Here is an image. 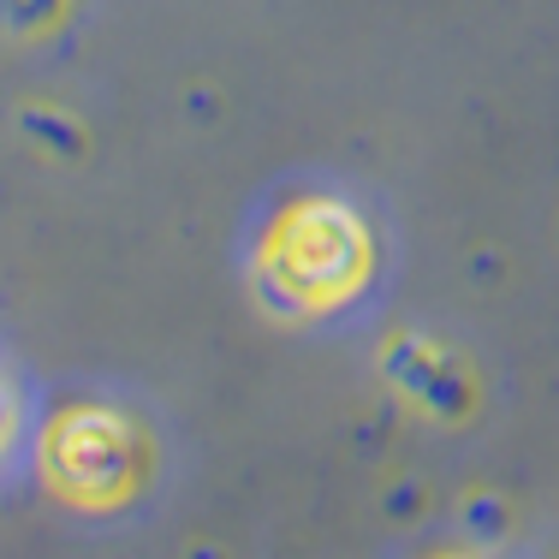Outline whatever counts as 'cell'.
<instances>
[{
  "label": "cell",
  "mask_w": 559,
  "mask_h": 559,
  "mask_svg": "<svg viewBox=\"0 0 559 559\" xmlns=\"http://www.w3.org/2000/svg\"><path fill=\"white\" fill-rule=\"evenodd\" d=\"M12 435H19V405H12L7 381H0V459L12 452Z\"/></svg>",
  "instance_id": "cell-3"
},
{
  "label": "cell",
  "mask_w": 559,
  "mask_h": 559,
  "mask_svg": "<svg viewBox=\"0 0 559 559\" xmlns=\"http://www.w3.org/2000/svg\"><path fill=\"white\" fill-rule=\"evenodd\" d=\"M43 476L72 506H119L143 476V441L119 411L72 405L43 429Z\"/></svg>",
  "instance_id": "cell-1"
},
{
  "label": "cell",
  "mask_w": 559,
  "mask_h": 559,
  "mask_svg": "<svg viewBox=\"0 0 559 559\" xmlns=\"http://www.w3.org/2000/svg\"><path fill=\"white\" fill-rule=\"evenodd\" d=\"M369 274V238L345 209L310 203L286 215L274 238V280L304 304H334Z\"/></svg>",
  "instance_id": "cell-2"
}]
</instances>
